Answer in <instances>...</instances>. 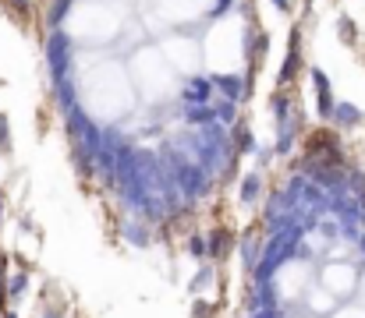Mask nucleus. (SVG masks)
Returning a JSON list of instances; mask_svg holds the SVG:
<instances>
[{
  "mask_svg": "<svg viewBox=\"0 0 365 318\" xmlns=\"http://www.w3.org/2000/svg\"><path fill=\"white\" fill-rule=\"evenodd\" d=\"M358 280H362V262H320V269H316V283L334 294L337 301H355L358 294Z\"/></svg>",
  "mask_w": 365,
  "mask_h": 318,
  "instance_id": "f257e3e1",
  "label": "nucleus"
},
{
  "mask_svg": "<svg viewBox=\"0 0 365 318\" xmlns=\"http://www.w3.org/2000/svg\"><path fill=\"white\" fill-rule=\"evenodd\" d=\"M202 237H206V262H224V258L231 255V248H234V237H231V230H224V227L202 234Z\"/></svg>",
  "mask_w": 365,
  "mask_h": 318,
  "instance_id": "f03ea898",
  "label": "nucleus"
},
{
  "mask_svg": "<svg viewBox=\"0 0 365 318\" xmlns=\"http://www.w3.org/2000/svg\"><path fill=\"white\" fill-rule=\"evenodd\" d=\"M29 273H32V269H18V273H11V280L4 283V301H8V308H18V301L29 294Z\"/></svg>",
  "mask_w": 365,
  "mask_h": 318,
  "instance_id": "7ed1b4c3",
  "label": "nucleus"
},
{
  "mask_svg": "<svg viewBox=\"0 0 365 318\" xmlns=\"http://www.w3.org/2000/svg\"><path fill=\"white\" fill-rule=\"evenodd\" d=\"M238 251H241L245 269L252 273L255 262H259V251H263V237H259V234H241V237H238Z\"/></svg>",
  "mask_w": 365,
  "mask_h": 318,
  "instance_id": "20e7f679",
  "label": "nucleus"
},
{
  "mask_svg": "<svg viewBox=\"0 0 365 318\" xmlns=\"http://www.w3.org/2000/svg\"><path fill=\"white\" fill-rule=\"evenodd\" d=\"M213 283H217V265H213V262H199V273L192 276L188 294H192V297H202V290L213 287Z\"/></svg>",
  "mask_w": 365,
  "mask_h": 318,
  "instance_id": "39448f33",
  "label": "nucleus"
},
{
  "mask_svg": "<svg viewBox=\"0 0 365 318\" xmlns=\"http://www.w3.org/2000/svg\"><path fill=\"white\" fill-rule=\"evenodd\" d=\"M121 234H124V244H131V248H152V230H149L142 220L128 223Z\"/></svg>",
  "mask_w": 365,
  "mask_h": 318,
  "instance_id": "423d86ee",
  "label": "nucleus"
},
{
  "mask_svg": "<svg viewBox=\"0 0 365 318\" xmlns=\"http://www.w3.org/2000/svg\"><path fill=\"white\" fill-rule=\"evenodd\" d=\"M327 318H365V304H358V301H341Z\"/></svg>",
  "mask_w": 365,
  "mask_h": 318,
  "instance_id": "0eeeda50",
  "label": "nucleus"
},
{
  "mask_svg": "<svg viewBox=\"0 0 365 318\" xmlns=\"http://www.w3.org/2000/svg\"><path fill=\"white\" fill-rule=\"evenodd\" d=\"M259 191H263V181H259L255 174H248V177L241 181V202H245V205H255Z\"/></svg>",
  "mask_w": 365,
  "mask_h": 318,
  "instance_id": "6e6552de",
  "label": "nucleus"
},
{
  "mask_svg": "<svg viewBox=\"0 0 365 318\" xmlns=\"http://www.w3.org/2000/svg\"><path fill=\"white\" fill-rule=\"evenodd\" d=\"M185 251H188L195 262H206V237H202V234H188V237H185Z\"/></svg>",
  "mask_w": 365,
  "mask_h": 318,
  "instance_id": "1a4fd4ad",
  "label": "nucleus"
},
{
  "mask_svg": "<svg viewBox=\"0 0 365 318\" xmlns=\"http://www.w3.org/2000/svg\"><path fill=\"white\" fill-rule=\"evenodd\" d=\"M192 318H217V304L206 297H192Z\"/></svg>",
  "mask_w": 365,
  "mask_h": 318,
  "instance_id": "9d476101",
  "label": "nucleus"
},
{
  "mask_svg": "<svg viewBox=\"0 0 365 318\" xmlns=\"http://www.w3.org/2000/svg\"><path fill=\"white\" fill-rule=\"evenodd\" d=\"M337 121H341L344 128H351V124L362 121V114H355V106H337Z\"/></svg>",
  "mask_w": 365,
  "mask_h": 318,
  "instance_id": "9b49d317",
  "label": "nucleus"
},
{
  "mask_svg": "<svg viewBox=\"0 0 365 318\" xmlns=\"http://www.w3.org/2000/svg\"><path fill=\"white\" fill-rule=\"evenodd\" d=\"M0 318H18V308H8V311L0 315Z\"/></svg>",
  "mask_w": 365,
  "mask_h": 318,
  "instance_id": "f8f14e48",
  "label": "nucleus"
}]
</instances>
